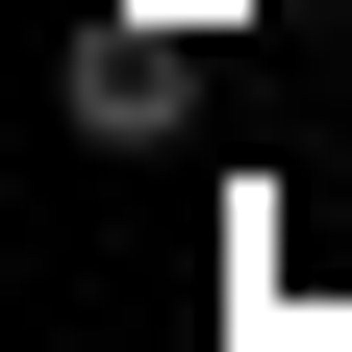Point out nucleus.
<instances>
[{
  "instance_id": "1",
  "label": "nucleus",
  "mask_w": 352,
  "mask_h": 352,
  "mask_svg": "<svg viewBox=\"0 0 352 352\" xmlns=\"http://www.w3.org/2000/svg\"><path fill=\"white\" fill-rule=\"evenodd\" d=\"M76 126L151 151V126H176V25H76Z\"/></svg>"
}]
</instances>
